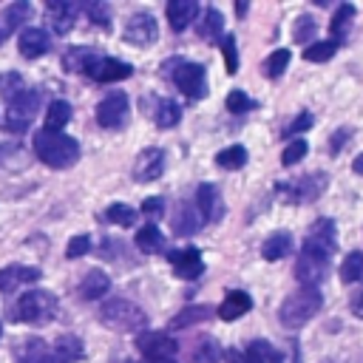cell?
<instances>
[{"label": "cell", "mask_w": 363, "mask_h": 363, "mask_svg": "<svg viewBox=\"0 0 363 363\" xmlns=\"http://www.w3.org/2000/svg\"><path fill=\"white\" fill-rule=\"evenodd\" d=\"M335 250H337V227L332 218H318L301 250H298V258H295V278L301 281V286H309V289H320V281L326 278L329 267H332V258H335Z\"/></svg>", "instance_id": "6da1fadb"}, {"label": "cell", "mask_w": 363, "mask_h": 363, "mask_svg": "<svg viewBox=\"0 0 363 363\" xmlns=\"http://www.w3.org/2000/svg\"><path fill=\"white\" fill-rule=\"evenodd\" d=\"M31 147H34L37 159L54 170H65V167L77 164V159H79V142L74 136H65V133L37 130L31 136Z\"/></svg>", "instance_id": "7a4b0ae2"}, {"label": "cell", "mask_w": 363, "mask_h": 363, "mask_svg": "<svg viewBox=\"0 0 363 363\" xmlns=\"http://www.w3.org/2000/svg\"><path fill=\"white\" fill-rule=\"evenodd\" d=\"M320 306H323L320 289L301 286L298 292L286 295V301H284L281 309H278V320H281L284 329H292V332H295V329L306 326V323L320 312Z\"/></svg>", "instance_id": "3957f363"}, {"label": "cell", "mask_w": 363, "mask_h": 363, "mask_svg": "<svg viewBox=\"0 0 363 363\" xmlns=\"http://www.w3.org/2000/svg\"><path fill=\"white\" fill-rule=\"evenodd\" d=\"M99 323L113 329V332H145L147 326V312L136 306L133 301L125 298H108L99 306Z\"/></svg>", "instance_id": "277c9868"}, {"label": "cell", "mask_w": 363, "mask_h": 363, "mask_svg": "<svg viewBox=\"0 0 363 363\" xmlns=\"http://www.w3.org/2000/svg\"><path fill=\"white\" fill-rule=\"evenodd\" d=\"M57 309H60V303H57V298L48 289H28V292H23L17 298L14 318L23 320V323L43 326V323H48V320L57 318Z\"/></svg>", "instance_id": "5b68a950"}, {"label": "cell", "mask_w": 363, "mask_h": 363, "mask_svg": "<svg viewBox=\"0 0 363 363\" xmlns=\"http://www.w3.org/2000/svg\"><path fill=\"white\" fill-rule=\"evenodd\" d=\"M164 74H170L173 85L187 96V99H201L207 96V68L190 60H167Z\"/></svg>", "instance_id": "8992f818"}, {"label": "cell", "mask_w": 363, "mask_h": 363, "mask_svg": "<svg viewBox=\"0 0 363 363\" xmlns=\"http://www.w3.org/2000/svg\"><path fill=\"white\" fill-rule=\"evenodd\" d=\"M323 190H326V173H323V170H315V173H306V176H301V179L278 182V184H275V193L284 196L289 204H309V201H315Z\"/></svg>", "instance_id": "52a82bcc"}, {"label": "cell", "mask_w": 363, "mask_h": 363, "mask_svg": "<svg viewBox=\"0 0 363 363\" xmlns=\"http://www.w3.org/2000/svg\"><path fill=\"white\" fill-rule=\"evenodd\" d=\"M128 116H130V102H128V94L125 91H111L108 96L99 99L96 105V122L105 128V130H119L128 125Z\"/></svg>", "instance_id": "ba28073f"}, {"label": "cell", "mask_w": 363, "mask_h": 363, "mask_svg": "<svg viewBox=\"0 0 363 363\" xmlns=\"http://www.w3.org/2000/svg\"><path fill=\"white\" fill-rule=\"evenodd\" d=\"M37 108H40V91H37V88H26L23 94H17V96L9 102L6 128H9V130H26L28 122L34 119Z\"/></svg>", "instance_id": "9c48e42d"}, {"label": "cell", "mask_w": 363, "mask_h": 363, "mask_svg": "<svg viewBox=\"0 0 363 363\" xmlns=\"http://www.w3.org/2000/svg\"><path fill=\"white\" fill-rule=\"evenodd\" d=\"M136 349L147 363H159V360H173L179 352V343L164 332H139Z\"/></svg>", "instance_id": "30bf717a"}, {"label": "cell", "mask_w": 363, "mask_h": 363, "mask_svg": "<svg viewBox=\"0 0 363 363\" xmlns=\"http://www.w3.org/2000/svg\"><path fill=\"white\" fill-rule=\"evenodd\" d=\"M196 213L201 218V224H218L224 218V199H221V190L210 182H201L196 187Z\"/></svg>", "instance_id": "8fae6325"}, {"label": "cell", "mask_w": 363, "mask_h": 363, "mask_svg": "<svg viewBox=\"0 0 363 363\" xmlns=\"http://www.w3.org/2000/svg\"><path fill=\"white\" fill-rule=\"evenodd\" d=\"M122 37H125L128 43H133V45H150V43H156V37H159L156 17H153L150 11H136V14H130L128 23H125Z\"/></svg>", "instance_id": "7c38bea8"}, {"label": "cell", "mask_w": 363, "mask_h": 363, "mask_svg": "<svg viewBox=\"0 0 363 363\" xmlns=\"http://www.w3.org/2000/svg\"><path fill=\"white\" fill-rule=\"evenodd\" d=\"M167 261L173 267V272L184 281H196L204 272V258L199 252V247H182V250H170Z\"/></svg>", "instance_id": "4fadbf2b"}, {"label": "cell", "mask_w": 363, "mask_h": 363, "mask_svg": "<svg viewBox=\"0 0 363 363\" xmlns=\"http://www.w3.org/2000/svg\"><path fill=\"white\" fill-rule=\"evenodd\" d=\"M85 74L94 82H119V79H128L133 74V65L125 60H116V57H96Z\"/></svg>", "instance_id": "5bb4252c"}, {"label": "cell", "mask_w": 363, "mask_h": 363, "mask_svg": "<svg viewBox=\"0 0 363 363\" xmlns=\"http://www.w3.org/2000/svg\"><path fill=\"white\" fill-rule=\"evenodd\" d=\"M164 173V150L162 147H145L133 162V179L136 182H156Z\"/></svg>", "instance_id": "9a60e30c"}, {"label": "cell", "mask_w": 363, "mask_h": 363, "mask_svg": "<svg viewBox=\"0 0 363 363\" xmlns=\"http://www.w3.org/2000/svg\"><path fill=\"white\" fill-rule=\"evenodd\" d=\"M17 48H20V57H26V60H40V57L48 54V48H51V37H48L45 28L28 26V28H23V34H20V40H17Z\"/></svg>", "instance_id": "2e32d148"}, {"label": "cell", "mask_w": 363, "mask_h": 363, "mask_svg": "<svg viewBox=\"0 0 363 363\" xmlns=\"http://www.w3.org/2000/svg\"><path fill=\"white\" fill-rule=\"evenodd\" d=\"M45 14H48V23H51V31L54 34H68L74 28V20L79 14V6L71 3V0H51L45 6Z\"/></svg>", "instance_id": "e0dca14e"}, {"label": "cell", "mask_w": 363, "mask_h": 363, "mask_svg": "<svg viewBox=\"0 0 363 363\" xmlns=\"http://www.w3.org/2000/svg\"><path fill=\"white\" fill-rule=\"evenodd\" d=\"M252 309V298H250V292H244V289H227L224 292V301L218 303V318L221 320H238L241 315H247Z\"/></svg>", "instance_id": "ac0fdd59"}, {"label": "cell", "mask_w": 363, "mask_h": 363, "mask_svg": "<svg viewBox=\"0 0 363 363\" xmlns=\"http://www.w3.org/2000/svg\"><path fill=\"white\" fill-rule=\"evenodd\" d=\"M14 360L17 363H54L51 346L43 337H23L14 346Z\"/></svg>", "instance_id": "d6986e66"}, {"label": "cell", "mask_w": 363, "mask_h": 363, "mask_svg": "<svg viewBox=\"0 0 363 363\" xmlns=\"http://www.w3.org/2000/svg\"><path fill=\"white\" fill-rule=\"evenodd\" d=\"M40 269L37 267H23V264H11L0 269V292H14L23 284H37L40 281Z\"/></svg>", "instance_id": "ffe728a7"}, {"label": "cell", "mask_w": 363, "mask_h": 363, "mask_svg": "<svg viewBox=\"0 0 363 363\" xmlns=\"http://www.w3.org/2000/svg\"><path fill=\"white\" fill-rule=\"evenodd\" d=\"M164 14H167V23L173 31H184L199 14V3L196 0H170Z\"/></svg>", "instance_id": "44dd1931"}, {"label": "cell", "mask_w": 363, "mask_h": 363, "mask_svg": "<svg viewBox=\"0 0 363 363\" xmlns=\"http://www.w3.org/2000/svg\"><path fill=\"white\" fill-rule=\"evenodd\" d=\"M31 14H34V9L28 6V3H11V6H6L3 11H0V37L6 40L11 31H17L23 23H28L31 20Z\"/></svg>", "instance_id": "7402d4cb"}, {"label": "cell", "mask_w": 363, "mask_h": 363, "mask_svg": "<svg viewBox=\"0 0 363 363\" xmlns=\"http://www.w3.org/2000/svg\"><path fill=\"white\" fill-rule=\"evenodd\" d=\"M96 57H102V54L96 48H91V45H71L62 54V68L71 71V74H85Z\"/></svg>", "instance_id": "603a6c76"}, {"label": "cell", "mask_w": 363, "mask_h": 363, "mask_svg": "<svg viewBox=\"0 0 363 363\" xmlns=\"http://www.w3.org/2000/svg\"><path fill=\"white\" fill-rule=\"evenodd\" d=\"M173 233L176 235H196L201 230V218L196 213V207L190 201H179L176 204V213H173Z\"/></svg>", "instance_id": "cb8c5ba5"}, {"label": "cell", "mask_w": 363, "mask_h": 363, "mask_svg": "<svg viewBox=\"0 0 363 363\" xmlns=\"http://www.w3.org/2000/svg\"><path fill=\"white\" fill-rule=\"evenodd\" d=\"M82 354H85V346L77 335H60L51 346L54 363H77V360H82Z\"/></svg>", "instance_id": "d4e9b609"}, {"label": "cell", "mask_w": 363, "mask_h": 363, "mask_svg": "<svg viewBox=\"0 0 363 363\" xmlns=\"http://www.w3.org/2000/svg\"><path fill=\"white\" fill-rule=\"evenodd\" d=\"M292 250H295V241H292V235H289L286 230H278V233L267 235V241L261 244L264 261H281V258H286Z\"/></svg>", "instance_id": "484cf974"}, {"label": "cell", "mask_w": 363, "mask_h": 363, "mask_svg": "<svg viewBox=\"0 0 363 363\" xmlns=\"http://www.w3.org/2000/svg\"><path fill=\"white\" fill-rule=\"evenodd\" d=\"M241 354H244V363H284L281 352H278L269 340H264V337L250 340Z\"/></svg>", "instance_id": "4316f807"}, {"label": "cell", "mask_w": 363, "mask_h": 363, "mask_svg": "<svg viewBox=\"0 0 363 363\" xmlns=\"http://www.w3.org/2000/svg\"><path fill=\"white\" fill-rule=\"evenodd\" d=\"M108 289H111V278L102 269H88L85 278L79 281V295L85 301H96V298L108 295Z\"/></svg>", "instance_id": "83f0119b"}, {"label": "cell", "mask_w": 363, "mask_h": 363, "mask_svg": "<svg viewBox=\"0 0 363 363\" xmlns=\"http://www.w3.org/2000/svg\"><path fill=\"white\" fill-rule=\"evenodd\" d=\"M352 20H354V6L352 3H340L335 9V17L329 23V31H332V43L335 45H343L346 37H349V28H352Z\"/></svg>", "instance_id": "f1b7e54d"}, {"label": "cell", "mask_w": 363, "mask_h": 363, "mask_svg": "<svg viewBox=\"0 0 363 363\" xmlns=\"http://www.w3.org/2000/svg\"><path fill=\"white\" fill-rule=\"evenodd\" d=\"M196 31H199L201 40L218 43V40L224 37V17H221V11H218V9H204V14H201Z\"/></svg>", "instance_id": "f546056e"}, {"label": "cell", "mask_w": 363, "mask_h": 363, "mask_svg": "<svg viewBox=\"0 0 363 363\" xmlns=\"http://www.w3.org/2000/svg\"><path fill=\"white\" fill-rule=\"evenodd\" d=\"M187 357H190V363H218L221 360V346L216 343V337L204 335V337L193 340Z\"/></svg>", "instance_id": "4dcf8cb0"}, {"label": "cell", "mask_w": 363, "mask_h": 363, "mask_svg": "<svg viewBox=\"0 0 363 363\" xmlns=\"http://www.w3.org/2000/svg\"><path fill=\"white\" fill-rule=\"evenodd\" d=\"M71 122V105L65 99H54L45 111V128L43 130H51V133H62V128Z\"/></svg>", "instance_id": "1f68e13d"}, {"label": "cell", "mask_w": 363, "mask_h": 363, "mask_svg": "<svg viewBox=\"0 0 363 363\" xmlns=\"http://www.w3.org/2000/svg\"><path fill=\"white\" fill-rule=\"evenodd\" d=\"M136 247H139L142 252H147V255L162 252V250H164V235H162V230H159L156 224L139 227V230H136Z\"/></svg>", "instance_id": "d6a6232c"}, {"label": "cell", "mask_w": 363, "mask_h": 363, "mask_svg": "<svg viewBox=\"0 0 363 363\" xmlns=\"http://www.w3.org/2000/svg\"><path fill=\"white\" fill-rule=\"evenodd\" d=\"M213 315V306H207V303H193V306H184L173 320H170V329H187V326H193V323H201V320H207Z\"/></svg>", "instance_id": "836d02e7"}, {"label": "cell", "mask_w": 363, "mask_h": 363, "mask_svg": "<svg viewBox=\"0 0 363 363\" xmlns=\"http://www.w3.org/2000/svg\"><path fill=\"white\" fill-rule=\"evenodd\" d=\"M179 119H182V108H179V102L176 99H159L156 102V111H153V122L159 125V128H173V125H179Z\"/></svg>", "instance_id": "e575fe53"}, {"label": "cell", "mask_w": 363, "mask_h": 363, "mask_svg": "<svg viewBox=\"0 0 363 363\" xmlns=\"http://www.w3.org/2000/svg\"><path fill=\"white\" fill-rule=\"evenodd\" d=\"M216 164L224 170H241L247 164V147L244 145H230L216 153Z\"/></svg>", "instance_id": "d590c367"}, {"label": "cell", "mask_w": 363, "mask_h": 363, "mask_svg": "<svg viewBox=\"0 0 363 363\" xmlns=\"http://www.w3.org/2000/svg\"><path fill=\"white\" fill-rule=\"evenodd\" d=\"M340 281L343 284H354V281H363V250H352L343 264H340Z\"/></svg>", "instance_id": "8d00e7d4"}, {"label": "cell", "mask_w": 363, "mask_h": 363, "mask_svg": "<svg viewBox=\"0 0 363 363\" xmlns=\"http://www.w3.org/2000/svg\"><path fill=\"white\" fill-rule=\"evenodd\" d=\"M315 34H318L315 17L301 14V17L295 20V26H292V40H295L298 45H309V43H315Z\"/></svg>", "instance_id": "74e56055"}, {"label": "cell", "mask_w": 363, "mask_h": 363, "mask_svg": "<svg viewBox=\"0 0 363 363\" xmlns=\"http://www.w3.org/2000/svg\"><path fill=\"white\" fill-rule=\"evenodd\" d=\"M335 51H337V45L332 40H315L303 48V60L306 62H326L335 57Z\"/></svg>", "instance_id": "f35d334b"}, {"label": "cell", "mask_w": 363, "mask_h": 363, "mask_svg": "<svg viewBox=\"0 0 363 363\" xmlns=\"http://www.w3.org/2000/svg\"><path fill=\"white\" fill-rule=\"evenodd\" d=\"M289 60H292V54L286 51V48H278V51H272L267 60H264V77H269V79H278L284 71H286V65H289Z\"/></svg>", "instance_id": "ab89813d"}, {"label": "cell", "mask_w": 363, "mask_h": 363, "mask_svg": "<svg viewBox=\"0 0 363 363\" xmlns=\"http://www.w3.org/2000/svg\"><path fill=\"white\" fill-rule=\"evenodd\" d=\"M105 218L113 221V224H119V227H130V224L136 221V210H133L130 204H125V201H113V204L105 210Z\"/></svg>", "instance_id": "60d3db41"}, {"label": "cell", "mask_w": 363, "mask_h": 363, "mask_svg": "<svg viewBox=\"0 0 363 363\" xmlns=\"http://www.w3.org/2000/svg\"><path fill=\"white\" fill-rule=\"evenodd\" d=\"M79 9H85V14H88V20L94 23V26H99V28H111V6L108 3H99V0H94V3H85V6H79Z\"/></svg>", "instance_id": "b9f144b4"}, {"label": "cell", "mask_w": 363, "mask_h": 363, "mask_svg": "<svg viewBox=\"0 0 363 363\" xmlns=\"http://www.w3.org/2000/svg\"><path fill=\"white\" fill-rule=\"evenodd\" d=\"M255 108H258V102L250 99L241 88H233V91L227 94V111H230V113L238 116V113H250V111H255Z\"/></svg>", "instance_id": "7bdbcfd3"}, {"label": "cell", "mask_w": 363, "mask_h": 363, "mask_svg": "<svg viewBox=\"0 0 363 363\" xmlns=\"http://www.w3.org/2000/svg\"><path fill=\"white\" fill-rule=\"evenodd\" d=\"M312 125H315V116H312L309 111H301L298 116L289 119V125L281 130V136H284V139H298V136H301L303 130H309Z\"/></svg>", "instance_id": "ee69618b"}, {"label": "cell", "mask_w": 363, "mask_h": 363, "mask_svg": "<svg viewBox=\"0 0 363 363\" xmlns=\"http://www.w3.org/2000/svg\"><path fill=\"white\" fill-rule=\"evenodd\" d=\"M26 91V85H23V77L20 74H14V71H9V74H3L0 77V96L6 99V102H11L17 94H23Z\"/></svg>", "instance_id": "f6af8a7d"}, {"label": "cell", "mask_w": 363, "mask_h": 363, "mask_svg": "<svg viewBox=\"0 0 363 363\" xmlns=\"http://www.w3.org/2000/svg\"><path fill=\"white\" fill-rule=\"evenodd\" d=\"M221 45V54H224V65H227V74H235L238 71V48H235V34H224L218 40Z\"/></svg>", "instance_id": "bcb514c9"}, {"label": "cell", "mask_w": 363, "mask_h": 363, "mask_svg": "<svg viewBox=\"0 0 363 363\" xmlns=\"http://www.w3.org/2000/svg\"><path fill=\"white\" fill-rule=\"evenodd\" d=\"M306 147H309L306 139H301V136H298V139H289V145H286L284 153H281V164H284V167H292L295 162H301V159L306 156Z\"/></svg>", "instance_id": "7dc6e473"}, {"label": "cell", "mask_w": 363, "mask_h": 363, "mask_svg": "<svg viewBox=\"0 0 363 363\" xmlns=\"http://www.w3.org/2000/svg\"><path fill=\"white\" fill-rule=\"evenodd\" d=\"M162 213H164V199H162V196H147V199L142 201V216L150 218L147 224H153L156 218H162Z\"/></svg>", "instance_id": "c3c4849f"}, {"label": "cell", "mask_w": 363, "mask_h": 363, "mask_svg": "<svg viewBox=\"0 0 363 363\" xmlns=\"http://www.w3.org/2000/svg\"><path fill=\"white\" fill-rule=\"evenodd\" d=\"M91 250V235H74L71 241H68V247H65V258H82L85 252Z\"/></svg>", "instance_id": "681fc988"}, {"label": "cell", "mask_w": 363, "mask_h": 363, "mask_svg": "<svg viewBox=\"0 0 363 363\" xmlns=\"http://www.w3.org/2000/svg\"><path fill=\"white\" fill-rule=\"evenodd\" d=\"M349 136H352V128H340V130H335V133H332V139H329V153L343 150V147H346V142H349Z\"/></svg>", "instance_id": "f907efd6"}, {"label": "cell", "mask_w": 363, "mask_h": 363, "mask_svg": "<svg viewBox=\"0 0 363 363\" xmlns=\"http://www.w3.org/2000/svg\"><path fill=\"white\" fill-rule=\"evenodd\" d=\"M349 309H352L354 318H363V286H360L357 292H352V298H349Z\"/></svg>", "instance_id": "816d5d0a"}, {"label": "cell", "mask_w": 363, "mask_h": 363, "mask_svg": "<svg viewBox=\"0 0 363 363\" xmlns=\"http://www.w3.org/2000/svg\"><path fill=\"white\" fill-rule=\"evenodd\" d=\"M284 363H301V349H298L295 340H289V357H286Z\"/></svg>", "instance_id": "f5cc1de1"}, {"label": "cell", "mask_w": 363, "mask_h": 363, "mask_svg": "<svg viewBox=\"0 0 363 363\" xmlns=\"http://www.w3.org/2000/svg\"><path fill=\"white\" fill-rule=\"evenodd\" d=\"M224 360H227V363H244V354H241L238 349H227V352H224Z\"/></svg>", "instance_id": "db71d44e"}, {"label": "cell", "mask_w": 363, "mask_h": 363, "mask_svg": "<svg viewBox=\"0 0 363 363\" xmlns=\"http://www.w3.org/2000/svg\"><path fill=\"white\" fill-rule=\"evenodd\" d=\"M352 170L363 176V153H360V156H354V162H352Z\"/></svg>", "instance_id": "11a10c76"}, {"label": "cell", "mask_w": 363, "mask_h": 363, "mask_svg": "<svg viewBox=\"0 0 363 363\" xmlns=\"http://www.w3.org/2000/svg\"><path fill=\"white\" fill-rule=\"evenodd\" d=\"M235 14L244 17V14H247V3H235Z\"/></svg>", "instance_id": "9f6ffc18"}, {"label": "cell", "mask_w": 363, "mask_h": 363, "mask_svg": "<svg viewBox=\"0 0 363 363\" xmlns=\"http://www.w3.org/2000/svg\"><path fill=\"white\" fill-rule=\"evenodd\" d=\"M122 363H147V360H122Z\"/></svg>", "instance_id": "6f0895ef"}, {"label": "cell", "mask_w": 363, "mask_h": 363, "mask_svg": "<svg viewBox=\"0 0 363 363\" xmlns=\"http://www.w3.org/2000/svg\"><path fill=\"white\" fill-rule=\"evenodd\" d=\"M0 337H3V323H0Z\"/></svg>", "instance_id": "680465c9"}, {"label": "cell", "mask_w": 363, "mask_h": 363, "mask_svg": "<svg viewBox=\"0 0 363 363\" xmlns=\"http://www.w3.org/2000/svg\"><path fill=\"white\" fill-rule=\"evenodd\" d=\"M159 363H173V360H159Z\"/></svg>", "instance_id": "91938a15"}, {"label": "cell", "mask_w": 363, "mask_h": 363, "mask_svg": "<svg viewBox=\"0 0 363 363\" xmlns=\"http://www.w3.org/2000/svg\"><path fill=\"white\" fill-rule=\"evenodd\" d=\"M0 43H3V37H0Z\"/></svg>", "instance_id": "94428289"}]
</instances>
